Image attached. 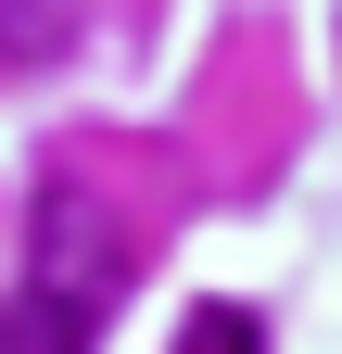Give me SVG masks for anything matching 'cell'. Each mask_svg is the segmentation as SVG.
Listing matches in <instances>:
<instances>
[{"instance_id":"1","label":"cell","mask_w":342,"mask_h":354,"mask_svg":"<svg viewBox=\"0 0 342 354\" xmlns=\"http://www.w3.org/2000/svg\"><path fill=\"white\" fill-rule=\"evenodd\" d=\"M26 291L76 304V317H114V291H127V228H114L102 190L51 177V190L26 203Z\"/></svg>"},{"instance_id":"2","label":"cell","mask_w":342,"mask_h":354,"mask_svg":"<svg viewBox=\"0 0 342 354\" xmlns=\"http://www.w3.org/2000/svg\"><path fill=\"white\" fill-rule=\"evenodd\" d=\"M89 342H102V317H76V304H51V291L0 304V354H89Z\"/></svg>"},{"instance_id":"3","label":"cell","mask_w":342,"mask_h":354,"mask_svg":"<svg viewBox=\"0 0 342 354\" xmlns=\"http://www.w3.org/2000/svg\"><path fill=\"white\" fill-rule=\"evenodd\" d=\"M76 38V0H0V64H51Z\"/></svg>"},{"instance_id":"4","label":"cell","mask_w":342,"mask_h":354,"mask_svg":"<svg viewBox=\"0 0 342 354\" xmlns=\"http://www.w3.org/2000/svg\"><path fill=\"white\" fill-rule=\"evenodd\" d=\"M178 354H267V329H253L241 304H190V317H178Z\"/></svg>"}]
</instances>
